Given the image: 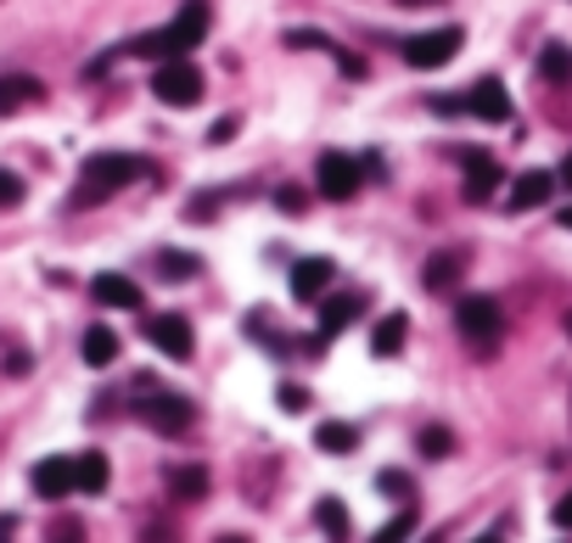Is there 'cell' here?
Listing matches in <instances>:
<instances>
[{
  "label": "cell",
  "mask_w": 572,
  "mask_h": 543,
  "mask_svg": "<svg viewBox=\"0 0 572 543\" xmlns=\"http://www.w3.org/2000/svg\"><path fill=\"white\" fill-rule=\"evenodd\" d=\"M286 45H298V51H331V57L343 51V45L331 39V34H320V28H293V34H286Z\"/></svg>",
  "instance_id": "26"
},
{
  "label": "cell",
  "mask_w": 572,
  "mask_h": 543,
  "mask_svg": "<svg viewBox=\"0 0 572 543\" xmlns=\"http://www.w3.org/2000/svg\"><path fill=\"white\" fill-rule=\"evenodd\" d=\"M314 185H320L325 203H348V196L365 185V169H359V158H348V152H320Z\"/></svg>",
  "instance_id": "6"
},
{
  "label": "cell",
  "mask_w": 572,
  "mask_h": 543,
  "mask_svg": "<svg viewBox=\"0 0 572 543\" xmlns=\"http://www.w3.org/2000/svg\"><path fill=\"white\" fill-rule=\"evenodd\" d=\"M169 493H174L180 505L208 499V471L203 465H169Z\"/></svg>",
  "instance_id": "19"
},
{
  "label": "cell",
  "mask_w": 572,
  "mask_h": 543,
  "mask_svg": "<svg viewBox=\"0 0 572 543\" xmlns=\"http://www.w3.org/2000/svg\"><path fill=\"white\" fill-rule=\"evenodd\" d=\"M275 398H281V409H286V415H304V409H309V392H304L298 381H286V386L275 392Z\"/></svg>",
  "instance_id": "31"
},
{
  "label": "cell",
  "mask_w": 572,
  "mask_h": 543,
  "mask_svg": "<svg viewBox=\"0 0 572 543\" xmlns=\"http://www.w3.org/2000/svg\"><path fill=\"white\" fill-rule=\"evenodd\" d=\"M147 336H152V348L169 354V359H191V354H197V336H191V325L180 314H152Z\"/></svg>",
  "instance_id": "11"
},
{
  "label": "cell",
  "mask_w": 572,
  "mask_h": 543,
  "mask_svg": "<svg viewBox=\"0 0 572 543\" xmlns=\"http://www.w3.org/2000/svg\"><path fill=\"white\" fill-rule=\"evenodd\" d=\"M556 185H567V190H572V152L561 158V169H556Z\"/></svg>",
  "instance_id": "37"
},
{
  "label": "cell",
  "mask_w": 572,
  "mask_h": 543,
  "mask_svg": "<svg viewBox=\"0 0 572 543\" xmlns=\"http://www.w3.org/2000/svg\"><path fill=\"white\" fill-rule=\"evenodd\" d=\"M152 95H158L163 107H197L203 102V73H197V62H185V57L163 62L152 73Z\"/></svg>",
  "instance_id": "5"
},
{
  "label": "cell",
  "mask_w": 572,
  "mask_h": 543,
  "mask_svg": "<svg viewBox=\"0 0 572 543\" xmlns=\"http://www.w3.org/2000/svg\"><path fill=\"white\" fill-rule=\"evenodd\" d=\"M471 543H505V538H494V532H483V538H471Z\"/></svg>",
  "instance_id": "39"
},
{
  "label": "cell",
  "mask_w": 572,
  "mask_h": 543,
  "mask_svg": "<svg viewBox=\"0 0 572 543\" xmlns=\"http://www.w3.org/2000/svg\"><path fill=\"white\" fill-rule=\"evenodd\" d=\"M79 354H84V365H90V370H107V365L118 359V336H113L107 325H90V331H84V342H79Z\"/></svg>",
  "instance_id": "20"
},
{
  "label": "cell",
  "mask_w": 572,
  "mask_h": 543,
  "mask_svg": "<svg viewBox=\"0 0 572 543\" xmlns=\"http://www.w3.org/2000/svg\"><path fill=\"white\" fill-rule=\"evenodd\" d=\"M460 45H466V28L444 23V28L410 34V39L399 45V57H404V68H421V73H433V68H449V62L460 57Z\"/></svg>",
  "instance_id": "4"
},
{
  "label": "cell",
  "mask_w": 572,
  "mask_h": 543,
  "mask_svg": "<svg viewBox=\"0 0 572 543\" xmlns=\"http://www.w3.org/2000/svg\"><path fill=\"white\" fill-rule=\"evenodd\" d=\"M314 442H320V454H354L359 449V426H348V420H320L314 426Z\"/></svg>",
  "instance_id": "21"
},
{
  "label": "cell",
  "mask_w": 572,
  "mask_h": 543,
  "mask_svg": "<svg viewBox=\"0 0 572 543\" xmlns=\"http://www.w3.org/2000/svg\"><path fill=\"white\" fill-rule=\"evenodd\" d=\"M314 521H320V532L331 543H348V510H343V499H314Z\"/></svg>",
  "instance_id": "23"
},
{
  "label": "cell",
  "mask_w": 572,
  "mask_h": 543,
  "mask_svg": "<svg viewBox=\"0 0 572 543\" xmlns=\"http://www.w3.org/2000/svg\"><path fill=\"white\" fill-rule=\"evenodd\" d=\"M567 336H572V314H567Z\"/></svg>",
  "instance_id": "41"
},
{
  "label": "cell",
  "mask_w": 572,
  "mask_h": 543,
  "mask_svg": "<svg viewBox=\"0 0 572 543\" xmlns=\"http://www.w3.org/2000/svg\"><path fill=\"white\" fill-rule=\"evenodd\" d=\"M331 275H338V264H331V258H298L293 264V298L298 303H314L320 291L331 286Z\"/></svg>",
  "instance_id": "14"
},
{
  "label": "cell",
  "mask_w": 572,
  "mask_h": 543,
  "mask_svg": "<svg viewBox=\"0 0 572 543\" xmlns=\"http://www.w3.org/2000/svg\"><path fill=\"white\" fill-rule=\"evenodd\" d=\"M28 487L39 493V499H68V493H73V460L68 454H45L28 471Z\"/></svg>",
  "instance_id": "12"
},
{
  "label": "cell",
  "mask_w": 572,
  "mask_h": 543,
  "mask_svg": "<svg viewBox=\"0 0 572 543\" xmlns=\"http://www.w3.org/2000/svg\"><path fill=\"white\" fill-rule=\"evenodd\" d=\"M338 68H343V79H365V57H354V51H338Z\"/></svg>",
  "instance_id": "35"
},
{
  "label": "cell",
  "mask_w": 572,
  "mask_h": 543,
  "mask_svg": "<svg viewBox=\"0 0 572 543\" xmlns=\"http://www.w3.org/2000/svg\"><path fill=\"white\" fill-rule=\"evenodd\" d=\"M208 23H214V12H208V0H185V7L174 12V23L169 28H152V34H135L129 45H118L124 57H185V51H197L203 45V34H208Z\"/></svg>",
  "instance_id": "1"
},
{
  "label": "cell",
  "mask_w": 572,
  "mask_h": 543,
  "mask_svg": "<svg viewBox=\"0 0 572 543\" xmlns=\"http://www.w3.org/2000/svg\"><path fill=\"white\" fill-rule=\"evenodd\" d=\"M556 196V174L550 169H528V174H516L511 180V190H505V208L511 213H534V208H545Z\"/></svg>",
  "instance_id": "9"
},
{
  "label": "cell",
  "mask_w": 572,
  "mask_h": 543,
  "mask_svg": "<svg viewBox=\"0 0 572 543\" xmlns=\"http://www.w3.org/2000/svg\"><path fill=\"white\" fill-rule=\"evenodd\" d=\"M561 230H572V208H561Z\"/></svg>",
  "instance_id": "40"
},
{
  "label": "cell",
  "mask_w": 572,
  "mask_h": 543,
  "mask_svg": "<svg viewBox=\"0 0 572 543\" xmlns=\"http://www.w3.org/2000/svg\"><path fill=\"white\" fill-rule=\"evenodd\" d=\"M90 298L102 303V309H140V303H147V298H140V286H135V275H118V269L95 275L90 280Z\"/></svg>",
  "instance_id": "13"
},
{
  "label": "cell",
  "mask_w": 572,
  "mask_h": 543,
  "mask_svg": "<svg viewBox=\"0 0 572 543\" xmlns=\"http://www.w3.org/2000/svg\"><path fill=\"white\" fill-rule=\"evenodd\" d=\"M236 129H242V118H219V124L208 129V146H225V140H230Z\"/></svg>",
  "instance_id": "34"
},
{
  "label": "cell",
  "mask_w": 572,
  "mask_h": 543,
  "mask_svg": "<svg viewBox=\"0 0 572 543\" xmlns=\"http://www.w3.org/2000/svg\"><path fill=\"white\" fill-rule=\"evenodd\" d=\"M140 174H147V163L129 158V152H95V158L79 169L73 208H84V203H107V196H118V190H124V185H135Z\"/></svg>",
  "instance_id": "2"
},
{
  "label": "cell",
  "mask_w": 572,
  "mask_h": 543,
  "mask_svg": "<svg viewBox=\"0 0 572 543\" xmlns=\"http://www.w3.org/2000/svg\"><path fill=\"white\" fill-rule=\"evenodd\" d=\"M107 482H113V465H107V454L102 449H90V454H79L73 460V493H107Z\"/></svg>",
  "instance_id": "15"
},
{
  "label": "cell",
  "mask_w": 572,
  "mask_h": 543,
  "mask_svg": "<svg viewBox=\"0 0 572 543\" xmlns=\"http://www.w3.org/2000/svg\"><path fill=\"white\" fill-rule=\"evenodd\" d=\"M158 264H163V275H169V280H191V275L203 269V258H197V253H174V246H169V253H163Z\"/></svg>",
  "instance_id": "27"
},
{
  "label": "cell",
  "mask_w": 572,
  "mask_h": 543,
  "mask_svg": "<svg viewBox=\"0 0 572 543\" xmlns=\"http://www.w3.org/2000/svg\"><path fill=\"white\" fill-rule=\"evenodd\" d=\"M460 169H466V203H489V196L505 185V169L494 163V152H460Z\"/></svg>",
  "instance_id": "8"
},
{
  "label": "cell",
  "mask_w": 572,
  "mask_h": 543,
  "mask_svg": "<svg viewBox=\"0 0 572 543\" xmlns=\"http://www.w3.org/2000/svg\"><path fill=\"white\" fill-rule=\"evenodd\" d=\"M539 79H550V84L572 79V51H567V45H545V51H539Z\"/></svg>",
  "instance_id": "24"
},
{
  "label": "cell",
  "mask_w": 572,
  "mask_h": 543,
  "mask_svg": "<svg viewBox=\"0 0 572 543\" xmlns=\"http://www.w3.org/2000/svg\"><path fill=\"white\" fill-rule=\"evenodd\" d=\"M556 527H567V532H572V493H567V499L556 505Z\"/></svg>",
  "instance_id": "36"
},
{
  "label": "cell",
  "mask_w": 572,
  "mask_h": 543,
  "mask_svg": "<svg viewBox=\"0 0 572 543\" xmlns=\"http://www.w3.org/2000/svg\"><path fill=\"white\" fill-rule=\"evenodd\" d=\"M23 196H28V185H23L18 174H7V169H0V208H18Z\"/></svg>",
  "instance_id": "32"
},
{
  "label": "cell",
  "mask_w": 572,
  "mask_h": 543,
  "mask_svg": "<svg viewBox=\"0 0 572 543\" xmlns=\"http://www.w3.org/2000/svg\"><path fill=\"white\" fill-rule=\"evenodd\" d=\"M455 325H460V336L471 342L477 354H489V348H500V336H505V309L489 298V291H471V298L455 303Z\"/></svg>",
  "instance_id": "3"
},
{
  "label": "cell",
  "mask_w": 572,
  "mask_h": 543,
  "mask_svg": "<svg viewBox=\"0 0 572 543\" xmlns=\"http://www.w3.org/2000/svg\"><path fill=\"white\" fill-rule=\"evenodd\" d=\"M460 269H466V253H438V258H426V291H449L455 280H460Z\"/></svg>",
  "instance_id": "22"
},
{
  "label": "cell",
  "mask_w": 572,
  "mask_h": 543,
  "mask_svg": "<svg viewBox=\"0 0 572 543\" xmlns=\"http://www.w3.org/2000/svg\"><path fill=\"white\" fill-rule=\"evenodd\" d=\"M460 102H466L471 118H483V124H505V118H511V95H505V84H500L494 73L477 79V84L460 95Z\"/></svg>",
  "instance_id": "10"
},
{
  "label": "cell",
  "mask_w": 572,
  "mask_h": 543,
  "mask_svg": "<svg viewBox=\"0 0 572 543\" xmlns=\"http://www.w3.org/2000/svg\"><path fill=\"white\" fill-rule=\"evenodd\" d=\"M275 208L281 213H304L309 208V190L304 185H275Z\"/></svg>",
  "instance_id": "29"
},
{
  "label": "cell",
  "mask_w": 572,
  "mask_h": 543,
  "mask_svg": "<svg viewBox=\"0 0 572 543\" xmlns=\"http://www.w3.org/2000/svg\"><path fill=\"white\" fill-rule=\"evenodd\" d=\"M359 309H365V291H343V298H331V303L320 309V336H338V331H348Z\"/></svg>",
  "instance_id": "18"
},
{
  "label": "cell",
  "mask_w": 572,
  "mask_h": 543,
  "mask_svg": "<svg viewBox=\"0 0 572 543\" xmlns=\"http://www.w3.org/2000/svg\"><path fill=\"white\" fill-rule=\"evenodd\" d=\"M376 487L388 493V499H410V493H415V482H410L404 471H381V476H376Z\"/></svg>",
  "instance_id": "30"
},
{
  "label": "cell",
  "mask_w": 572,
  "mask_h": 543,
  "mask_svg": "<svg viewBox=\"0 0 572 543\" xmlns=\"http://www.w3.org/2000/svg\"><path fill=\"white\" fill-rule=\"evenodd\" d=\"M39 95H45L39 79H28V73H7V79H0V118L23 113L28 102H39Z\"/></svg>",
  "instance_id": "16"
},
{
  "label": "cell",
  "mask_w": 572,
  "mask_h": 543,
  "mask_svg": "<svg viewBox=\"0 0 572 543\" xmlns=\"http://www.w3.org/2000/svg\"><path fill=\"white\" fill-rule=\"evenodd\" d=\"M45 543H84V527H79V521H57Z\"/></svg>",
  "instance_id": "33"
},
{
  "label": "cell",
  "mask_w": 572,
  "mask_h": 543,
  "mask_svg": "<svg viewBox=\"0 0 572 543\" xmlns=\"http://www.w3.org/2000/svg\"><path fill=\"white\" fill-rule=\"evenodd\" d=\"M135 415L152 431H163V437H180L191 426V404L180 398V392H147V398H135Z\"/></svg>",
  "instance_id": "7"
},
{
  "label": "cell",
  "mask_w": 572,
  "mask_h": 543,
  "mask_svg": "<svg viewBox=\"0 0 572 543\" xmlns=\"http://www.w3.org/2000/svg\"><path fill=\"white\" fill-rule=\"evenodd\" d=\"M404 342H410V320H404V314H381L376 331H370V354H376V359H393Z\"/></svg>",
  "instance_id": "17"
},
{
  "label": "cell",
  "mask_w": 572,
  "mask_h": 543,
  "mask_svg": "<svg viewBox=\"0 0 572 543\" xmlns=\"http://www.w3.org/2000/svg\"><path fill=\"white\" fill-rule=\"evenodd\" d=\"M421 454H426V460H449V454H455V431H449V426H426V431H421Z\"/></svg>",
  "instance_id": "25"
},
{
  "label": "cell",
  "mask_w": 572,
  "mask_h": 543,
  "mask_svg": "<svg viewBox=\"0 0 572 543\" xmlns=\"http://www.w3.org/2000/svg\"><path fill=\"white\" fill-rule=\"evenodd\" d=\"M410 532H415V510L404 505V516H393V521L381 527V532H376L370 543H410Z\"/></svg>",
  "instance_id": "28"
},
{
  "label": "cell",
  "mask_w": 572,
  "mask_h": 543,
  "mask_svg": "<svg viewBox=\"0 0 572 543\" xmlns=\"http://www.w3.org/2000/svg\"><path fill=\"white\" fill-rule=\"evenodd\" d=\"M219 543H248V538H242V532H225V538H219Z\"/></svg>",
  "instance_id": "38"
}]
</instances>
